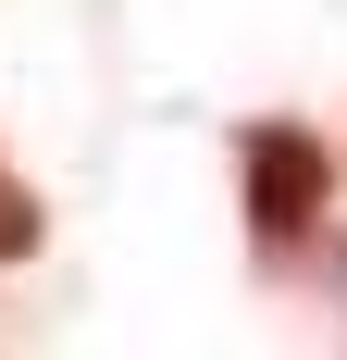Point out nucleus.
Segmentation results:
<instances>
[{"label": "nucleus", "mask_w": 347, "mask_h": 360, "mask_svg": "<svg viewBox=\"0 0 347 360\" xmlns=\"http://www.w3.org/2000/svg\"><path fill=\"white\" fill-rule=\"evenodd\" d=\"M37 249V199H25V174L0 162V261H25Z\"/></svg>", "instance_id": "obj_2"}, {"label": "nucleus", "mask_w": 347, "mask_h": 360, "mask_svg": "<svg viewBox=\"0 0 347 360\" xmlns=\"http://www.w3.org/2000/svg\"><path fill=\"white\" fill-rule=\"evenodd\" d=\"M236 162H248V236L285 261V249L322 224V199H335V149H322L310 124H248Z\"/></svg>", "instance_id": "obj_1"}]
</instances>
